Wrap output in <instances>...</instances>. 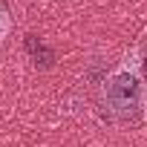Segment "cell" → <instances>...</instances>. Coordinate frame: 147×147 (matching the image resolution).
Returning a JSON list of instances; mask_svg holds the SVG:
<instances>
[{
    "instance_id": "obj_1",
    "label": "cell",
    "mask_w": 147,
    "mask_h": 147,
    "mask_svg": "<svg viewBox=\"0 0 147 147\" xmlns=\"http://www.w3.org/2000/svg\"><path fill=\"white\" fill-rule=\"evenodd\" d=\"M141 92H144V81L138 69L118 66L104 81V107H110L115 115H130L136 107H141Z\"/></svg>"
},
{
    "instance_id": "obj_3",
    "label": "cell",
    "mask_w": 147,
    "mask_h": 147,
    "mask_svg": "<svg viewBox=\"0 0 147 147\" xmlns=\"http://www.w3.org/2000/svg\"><path fill=\"white\" fill-rule=\"evenodd\" d=\"M141 110H144V121H147V84H144V92H141Z\"/></svg>"
},
{
    "instance_id": "obj_2",
    "label": "cell",
    "mask_w": 147,
    "mask_h": 147,
    "mask_svg": "<svg viewBox=\"0 0 147 147\" xmlns=\"http://www.w3.org/2000/svg\"><path fill=\"white\" fill-rule=\"evenodd\" d=\"M6 32H9V18L0 12V43H3V38H6Z\"/></svg>"
},
{
    "instance_id": "obj_4",
    "label": "cell",
    "mask_w": 147,
    "mask_h": 147,
    "mask_svg": "<svg viewBox=\"0 0 147 147\" xmlns=\"http://www.w3.org/2000/svg\"><path fill=\"white\" fill-rule=\"evenodd\" d=\"M138 75H141V81H144V84H147V58H144V61H141V69H138Z\"/></svg>"
}]
</instances>
